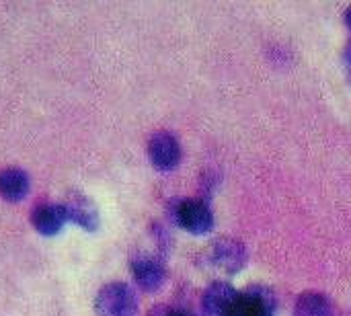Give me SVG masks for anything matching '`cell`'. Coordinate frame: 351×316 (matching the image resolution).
<instances>
[{"mask_svg": "<svg viewBox=\"0 0 351 316\" xmlns=\"http://www.w3.org/2000/svg\"><path fill=\"white\" fill-rule=\"evenodd\" d=\"M97 316H138V298L128 284H107L95 298Z\"/></svg>", "mask_w": 351, "mask_h": 316, "instance_id": "6da1fadb", "label": "cell"}, {"mask_svg": "<svg viewBox=\"0 0 351 316\" xmlns=\"http://www.w3.org/2000/svg\"><path fill=\"white\" fill-rule=\"evenodd\" d=\"M175 222L189 234L202 236L214 230V214L204 199H181L173 210Z\"/></svg>", "mask_w": 351, "mask_h": 316, "instance_id": "3957f363", "label": "cell"}, {"mask_svg": "<svg viewBox=\"0 0 351 316\" xmlns=\"http://www.w3.org/2000/svg\"><path fill=\"white\" fill-rule=\"evenodd\" d=\"M278 308L276 292L267 286H249L237 294V300L226 316H274Z\"/></svg>", "mask_w": 351, "mask_h": 316, "instance_id": "7a4b0ae2", "label": "cell"}, {"mask_svg": "<svg viewBox=\"0 0 351 316\" xmlns=\"http://www.w3.org/2000/svg\"><path fill=\"white\" fill-rule=\"evenodd\" d=\"M239 290H234L228 282H212L202 294V315L226 316L237 300Z\"/></svg>", "mask_w": 351, "mask_h": 316, "instance_id": "8992f818", "label": "cell"}, {"mask_svg": "<svg viewBox=\"0 0 351 316\" xmlns=\"http://www.w3.org/2000/svg\"><path fill=\"white\" fill-rule=\"evenodd\" d=\"M210 261L214 263V267H218L226 276H237L249 263V249L239 239L222 236V239L212 243Z\"/></svg>", "mask_w": 351, "mask_h": 316, "instance_id": "277c9868", "label": "cell"}, {"mask_svg": "<svg viewBox=\"0 0 351 316\" xmlns=\"http://www.w3.org/2000/svg\"><path fill=\"white\" fill-rule=\"evenodd\" d=\"M29 191V177L21 169L0 171V195L6 202H21Z\"/></svg>", "mask_w": 351, "mask_h": 316, "instance_id": "8fae6325", "label": "cell"}, {"mask_svg": "<svg viewBox=\"0 0 351 316\" xmlns=\"http://www.w3.org/2000/svg\"><path fill=\"white\" fill-rule=\"evenodd\" d=\"M294 316H335V304L323 292H302L294 302Z\"/></svg>", "mask_w": 351, "mask_h": 316, "instance_id": "30bf717a", "label": "cell"}, {"mask_svg": "<svg viewBox=\"0 0 351 316\" xmlns=\"http://www.w3.org/2000/svg\"><path fill=\"white\" fill-rule=\"evenodd\" d=\"M64 208L68 212V220L76 222L84 230L95 232L99 228V210H97V206L86 195H80V193L70 195L66 199Z\"/></svg>", "mask_w": 351, "mask_h": 316, "instance_id": "9c48e42d", "label": "cell"}, {"mask_svg": "<svg viewBox=\"0 0 351 316\" xmlns=\"http://www.w3.org/2000/svg\"><path fill=\"white\" fill-rule=\"evenodd\" d=\"M132 274L136 284L144 292H156L167 282V267L156 257H138L132 261Z\"/></svg>", "mask_w": 351, "mask_h": 316, "instance_id": "52a82bcc", "label": "cell"}, {"mask_svg": "<svg viewBox=\"0 0 351 316\" xmlns=\"http://www.w3.org/2000/svg\"><path fill=\"white\" fill-rule=\"evenodd\" d=\"M343 68H346L348 80L351 82V41L346 45V51H343Z\"/></svg>", "mask_w": 351, "mask_h": 316, "instance_id": "7c38bea8", "label": "cell"}, {"mask_svg": "<svg viewBox=\"0 0 351 316\" xmlns=\"http://www.w3.org/2000/svg\"><path fill=\"white\" fill-rule=\"evenodd\" d=\"M158 316H195L193 313L185 311V308H167L162 313H158Z\"/></svg>", "mask_w": 351, "mask_h": 316, "instance_id": "4fadbf2b", "label": "cell"}, {"mask_svg": "<svg viewBox=\"0 0 351 316\" xmlns=\"http://www.w3.org/2000/svg\"><path fill=\"white\" fill-rule=\"evenodd\" d=\"M343 19H346V25H348V29L351 31V6L346 8V14H343Z\"/></svg>", "mask_w": 351, "mask_h": 316, "instance_id": "5bb4252c", "label": "cell"}, {"mask_svg": "<svg viewBox=\"0 0 351 316\" xmlns=\"http://www.w3.org/2000/svg\"><path fill=\"white\" fill-rule=\"evenodd\" d=\"M183 150L179 140L171 132H156L148 142V158L154 169L169 173L175 171L181 162Z\"/></svg>", "mask_w": 351, "mask_h": 316, "instance_id": "5b68a950", "label": "cell"}, {"mask_svg": "<svg viewBox=\"0 0 351 316\" xmlns=\"http://www.w3.org/2000/svg\"><path fill=\"white\" fill-rule=\"evenodd\" d=\"M31 222L39 234L53 236L68 222V212H66L64 204H43V206L35 208Z\"/></svg>", "mask_w": 351, "mask_h": 316, "instance_id": "ba28073f", "label": "cell"}]
</instances>
